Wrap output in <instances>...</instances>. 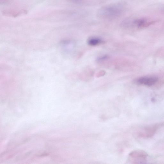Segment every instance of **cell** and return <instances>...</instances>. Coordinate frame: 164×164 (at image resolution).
Masks as SVG:
<instances>
[{
  "instance_id": "6da1fadb",
  "label": "cell",
  "mask_w": 164,
  "mask_h": 164,
  "mask_svg": "<svg viewBox=\"0 0 164 164\" xmlns=\"http://www.w3.org/2000/svg\"><path fill=\"white\" fill-rule=\"evenodd\" d=\"M148 154L142 150H136L130 153L129 156L128 161L133 164L145 163Z\"/></svg>"
},
{
  "instance_id": "7a4b0ae2",
  "label": "cell",
  "mask_w": 164,
  "mask_h": 164,
  "mask_svg": "<svg viewBox=\"0 0 164 164\" xmlns=\"http://www.w3.org/2000/svg\"><path fill=\"white\" fill-rule=\"evenodd\" d=\"M162 125V124H159L146 127L141 131L139 136L143 138L151 137L154 135L159 128Z\"/></svg>"
},
{
  "instance_id": "3957f363",
  "label": "cell",
  "mask_w": 164,
  "mask_h": 164,
  "mask_svg": "<svg viewBox=\"0 0 164 164\" xmlns=\"http://www.w3.org/2000/svg\"><path fill=\"white\" fill-rule=\"evenodd\" d=\"M158 80V79L155 77H143L138 79L137 82L139 84L151 86L156 83Z\"/></svg>"
},
{
  "instance_id": "277c9868",
  "label": "cell",
  "mask_w": 164,
  "mask_h": 164,
  "mask_svg": "<svg viewBox=\"0 0 164 164\" xmlns=\"http://www.w3.org/2000/svg\"><path fill=\"white\" fill-rule=\"evenodd\" d=\"M155 21H150L145 19H140L136 20L135 22V23L138 27L142 28L150 26Z\"/></svg>"
},
{
  "instance_id": "5b68a950",
  "label": "cell",
  "mask_w": 164,
  "mask_h": 164,
  "mask_svg": "<svg viewBox=\"0 0 164 164\" xmlns=\"http://www.w3.org/2000/svg\"><path fill=\"white\" fill-rule=\"evenodd\" d=\"M103 41L98 38H94L89 39L88 41V44L91 46H94L100 44L102 43Z\"/></svg>"
},
{
  "instance_id": "8992f818",
  "label": "cell",
  "mask_w": 164,
  "mask_h": 164,
  "mask_svg": "<svg viewBox=\"0 0 164 164\" xmlns=\"http://www.w3.org/2000/svg\"><path fill=\"white\" fill-rule=\"evenodd\" d=\"M163 9H164V8H163Z\"/></svg>"
}]
</instances>
